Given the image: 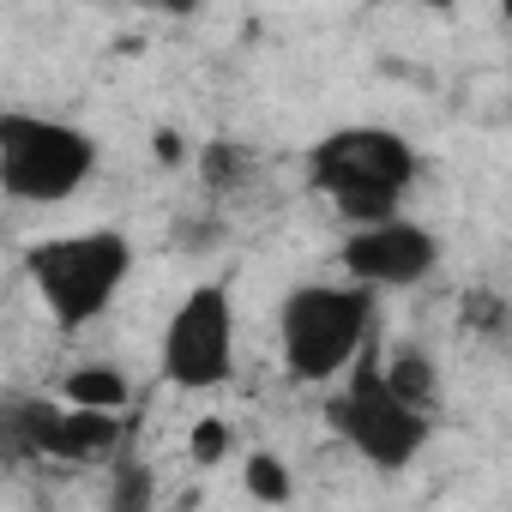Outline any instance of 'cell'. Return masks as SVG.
<instances>
[{
  "instance_id": "9a60e30c",
  "label": "cell",
  "mask_w": 512,
  "mask_h": 512,
  "mask_svg": "<svg viewBox=\"0 0 512 512\" xmlns=\"http://www.w3.org/2000/svg\"><path fill=\"white\" fill-rule=\"evenodd\" d=\"M458 320L470 338H488V344H506L512 338V302L500 290H464L458 296Z\"/></svg>"
},
{
  "instance_id": "30bf717a",
  "label": "cell",
  "mask_w": 512,
  "mask_h": 512,
  "mask_svg": "<svg viewBox=\"0 0 512 512\" xmlns=\"http://www.w3.org/2000/svg\"><path fill=\"white\" fill-rule=\"evenodd\" d=\"M61 404L73 410H109V416H127L133 404V380L115 368V362H79L61 374Z\"/></svg>"
},
{
  "instance_id": "ba28073f",
  "label": "cell",
  "mask_w": 512,
  "mask_h": 512,
  "mask_svg": "<svg viewBox=\"0 0 512 512\" xmlns=\"http://www.w3.org/2000/svg\"><path fill=\"white\" fill-rule=\"evenodd\" d=\"M61 422H67V404L61 398L13 392L7 404H0V446H7L13 464H55Z\"/></svg>"
},
{
  "instance_id": "ac0fdd59",
  "label": "cell",
  "mask_w": 512,
  "mask_h": 512,
  "mask_svg": "<svg viewBox=\"0 0 512 512\" xmlns=\"http://www.w3.org/2000/svg\"><path fill=\"white\" fill-rule=\"evenodd\" d=\"M157 157H163V163H181V139H175V133H157Z\"/></svg>"
},
{
  "instance_id": "7a4b0ae2",
  "label": "cell",
  "mask_w": 512,
  "mask_h": 512,
  "mask_svg": "<svg viewBox=\"0 0 512 512\" xmlns=\"http://www.w3.org/2000/svg\"><path fill=\"white\" fill-rule=\"evenodd\" d=\"M380 296L356 290L350 278H308L278 308V356L284 374L302 386H344L362 356H374Z\"/></svg>"
},
{
  "instance_id": "277c9868",
  "label": "cell",
  "mask_w": 512,
  "mask_h": 512,
  "mask_svg": "<svg viewBox=\"0 0 512 512\" xmlns=\"http://www.w3.org/2000/svg\"><path fill=\"white\" fill-rule=\"evenodd\" d=\"M103 151L85 127L61 115L0 109V193L13 205H67L91 175Z\"/></svg>"
},
{
  "instance_id": "44dd1931",
  "label": "cell",
  "mask_w": 512,
  "mask_h": 512,
  "mask_svg": "<svg viewBox=\"0 0 512 512\" xmlns=\"http://www.w3.org/2000/svg\"><path fill=\"white\" fill-rule=\"evenodd\" d=\"M163 512H199V506H163Z\"/></svg>"
},
{
  "instance_id": "2e32d148",
  "label": "cell",
  "mask_w": 512,
  "mask_h": 512,
  "mask_svg": "<svg viewBox=\"0 0 512 512\" xmlns=\"http://www.w3.org/2000/svg\"><path fill=\"white\" fill-rule=\"evenodd\" d=\"M187 452H193V464H223V452H229V428L217 422V416H205L199 428H193V440H187Z\"/></svg>"
},
{
  "instance_id": "6da1fadb",
  "label": "cell",
  "mask_w": 512,
  "mask_h": 512,
  "mask_svg": "<svg viewBox=\"0 0 512 512\" xmlns=\"http://www.w3.org/2000/svg\"><path fill=\"white\" fill-rule=\"evenodd\" d=\"M302 175H308V193H320L350 229H368V223L404 217V199L422 181V157L398 127L350 121L308 145Z\"/></svg>"
},
{
  "instance_id": "4fadbf2b",
  "label": "cell",
  "mask_w": 512,
  "mask_h": 512,
  "mask_svg": "<svg viewBox=\"0 0 512 512\" xmlns=\"http://www.w3.org/2000/svg\"><path fill=\"white\" fill-rule=\"evenodd\" d=\"M103 476H109V512H163L157 506V470H151V458L121 452Z\"/></svg>"
},
{
  "instance_id": "5bb4252c",
  "label": "cell",
  "mask_w": 512,
  "mask_h": 512,
  "mask_svg": "<svg viewBox=\"0 0 512 512\" xmlns=\"http://www.w3.org/2000/svg\"><path fill=\"white\" fill-rule=\"evenodd\" d=\"M241 488L260 500V506H290L296 500V476L278 452H247L241 458Z\"/></svg>"
},
{
  "instance_id": "52a82bcc",
  "label": "cell",
  "mask_w": 512,
  "mask_h": 512,
  "mask_svg": "<svg viewBox=\"0 0 512 512\" xmlns=\"http://www.w3.org/2000/svg\"><path fill=\"white\" fill-rule=\"evenodd\" d=\"M338 272L368 290V296H398L416 290L440 272V235L416 217H392V223H368L350 229L338 247Z\"/></svg>"
},
{
  "instance_id": "8fae6325",
  "label": "cell",
  "mask_w": 512,
  "mask_h": 512,
  "mask_svg": "<svg viewBox=\"0 0 512 512\" xmlns=\"http://www.w3.org/2000/svg\"><path fill=\"white\" fill-rule=\"evenodd\" d=\"M380 374H386L392 398H404L416 416H434V410H440V362H434L428 350L404 344V350L380 356Z\"/></svg>"
},
{
  "instance_id": "d6986e66",
  "label": "cell",
  "mask_w": 512,
  "mask_h": 512,
  "mask_svg": "<svg viewBox=\"0 0 512 512\" xmlns=\"http://www.w3.org/2000/svg\"><path fill=\"white\" fill-rule=\"evenodd\" d=\"M506 115H512V67H506Z\"/></svg>"
},
{
  "instance_id": "8992f818",
  "label": "cell",
  "mask_w": 512,
  "mask_h": 512,
  "mask_svg": "<svg viewBox=\"0 0 512 512\" xmlns=\"http://www.w3.org/2000/svg\"><path fill=\"white\" fill-rule=\"evenodd\" d=\"M157 374L175 392H217L235 380V302L229 284H193L157 338Z\"/></svg>"
},
{
  "instance_id": "9c48e42d",
  "label": "cell",
  "mask_w": 512,
  "mask_h": 512,
  "mask_svg": "<svg viewBox=\"0 0 512 512\" xmlns=\"http://www.w3.org/2000/svg\"><path fill=\"white\" fill-rule=\"evenodd\" d=\"M121 452H133V428H127V416H109V410H73V404H67L55 464H73V470H109Z\"/></svg>"
},
{
  "instance_id": "7c38bea8",
  "label": "cell",
  "mask_w": 512,
  "mask_h": 512,
  "mask_svg": "<svg viewBox=\"0 0 512 512\" xmlns=\"http://www.w3.org/2000/svg\"><path fill=\"white\" fill-rule=\"evenodd\" d=\"M193 169H199V187L211 199H235V193L253 187V151L241 139H205L199 157H193Z\"/></svg>"
},
{
  "instance_id": "5b68a950",
  "label": "cell",
  "mask_w": 512,
  "mask_h": 512,
  "mask_svg": "<svg viewBox=\"0 0 512 512\" xmlns=\"http://www.w3.org/2000/svg\"><path fill=\"white\" fill-rule=\"evenodd\" d=\"M326 422L332 434L380 476H398L422 458V446L434 440V416H416L404 398H392L380 356H362V368L326 398Z\"/></svg>"
},
{
  "instance_id": "e0dca14e",
  "label": "cell",
  "mask_w": 512,
  "mask_h": 512,
  "mask_svg": "<svg viewBox=\"0 0 512 512\" xmlns=\"http://www.w3.org/2000/svg\"><path fill=\"white\" fill-rule=\"evenodd\" d=\"M175 241L181 247H217L223 241V217H181L175 223Z\"/></svg>"
},
{
  "instance_id": "ffe728a7",
  "label": "cell",
  "mask_w": 512,
  "mask_h": 512,
  "mask_svg": "<svg viewBox=\"0 0 512 512\" xmlns=\"http://www.w3.org/2000/svg\"><path fill=\"white\" fill-rule=\"evenodd\" d=\"M500 19H506V31H512V0H506V7H500Z\"/></svg>"
},
{
  "instance_id": "3957f363",
  "label": "cell",
  "mask_w": 512,
  "mask_h": 512,
  "mask_svg": "<svg viewBox=\"0 0 512 512\" xmlns=\"http://www.w3.org/2000/svg\"><path fill=\"white\" fill-rule=\"evenodd\" d=\"M25 278L61 332H85L121 302L127 278H133V241H127V229H109V223L43 235L25 247Z\"/></svg>"
}]
</instances>
